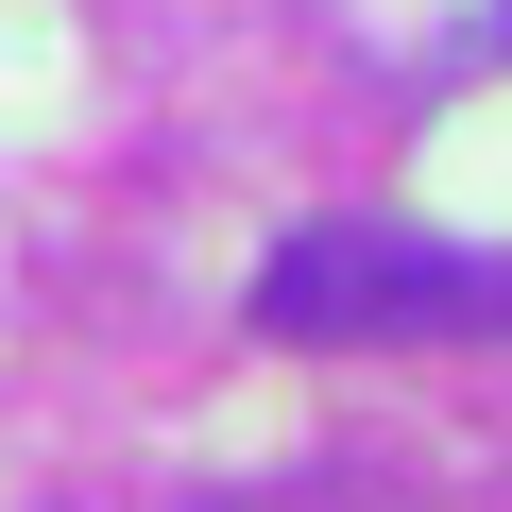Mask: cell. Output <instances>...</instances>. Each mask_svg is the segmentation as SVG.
Here are the masks:
<instances>
[{"label":"cell","instance_id":"6da1fadb","mask_svg":"<svg viewBox=\"0 0 512 512\" xmlns=\"http://www.w3.org/2000/svg\"><path fill=\"white\" fill-rule=\"evenodd\" d=\"M256 342H495L512 325V256L410 239V222H308L256 256Z\"/></svg>","mask_w":512,"mask_h":512}]
</instances>
